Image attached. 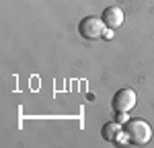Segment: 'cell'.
<instances>
[{
  "label": "cell",
  "instance_id": "obj_5",
  "mask_svg": "<svg viewBox=\"0 0 154 148\" xmlns=\"http://www.w3.org/2000/svg\"><path fill=\"white\" fill-rule=\"evenodd\" d=\"M119 134H121V123L119 122H109L103 125V130H101V136L105 138L107 142H117Z\"/></svg>",
  "mask_w": 154,
  "mask_h": 148
},
{
  "label": "cell",
  "instance_id": "obj_3",
  "mask_svg": "<svg viewBox=\"0 0 154 148\" xmlns=\"http://www.w3.org/2000/svg\"><path fill=\"white\" fill-rule=\"evenodd\" d=\"M136 101H138V97H136L134 88H121L115 93V97L111 101V107L115 113H128L136 107Z\"/></svg>",
  "mask_w": 154,
  "mask_h": 148
},
{
  "label": "cell",
  "instance_id": "obj_2",
  "mask_svg": "<svg viewBox=\"0 0 154 148\" xmlns=\"http://www.w3.org/2000/svg\"><path fill=\"white\" fill-rule=\"evenodd\" d=\"M78 31H80V35H82L84 39L95 41V39L105 37L107 25L101 17H84L82 21H80V25H78Z\"/></svg>",
  "mask_w": 154,
  "mask_h": 148
},
{
  "label": "cell",
  "instance_id": "obj_4",
  "mask_svg": "<svg viewBox=\"0 0 154 148\" xmlns=\"http://www.w3.org/2000/svg\"><path fill=\"white\" fill-rule=\"evenodd\" d=\"M103 21H105L107 29H111V31H115V29H119L121 25H123V11L119 8V6H109V8H105L103 11V17H101Z\"/></svg>",
  "mask_w": 154,
  "mask_h": 148
},
{
  "label": "cell",
  "instance_id": "obj_6",
  "mask_svg": "<svg viewBox=\"0 0 154 148\" xmlns=\"http://www.w3.org/2000/svg\"><path fill=\"white\" fill-rule=\"evenodd\" d=\"M117 122H119V123H123V122L128 123V122H130V119L125 117V113H119V115H117Z\"/></svg>",
  "mask_w": 154,
  "mask_h": 148
},
{
  "label": "cell",
  "instance_id": "obj_1",
  "mask_svg": "<svg viewBox=\"0 0 154 148\" xmlns=\"http://www.w3.org/2000/svg\"><path fill=\"white\" fill-rule=\"evenodd\" d=\"M123 132L128 134V140H130L131 144H136V146L148 144L150 138H152V128H150V123H146L144 119H130V122L125 123Z\"/></svg>",
  "mask_w": 154,
  "mask_h": 148
}]
</instances>
